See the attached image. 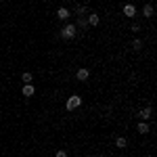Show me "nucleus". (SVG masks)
<instances>
[{"mask_svg":"<svg viewBox=\"0 0 157 157\" xmlns=\"http://www.w3.org/2000/svg\"><path fill=\"white\" fill-rule=\"evenodd\" d=\"M75 34H78V27H75L73 23H67L63 29H61V38H63V40H73Z\"/></svg>","mask_w":157,"mask_h":157,"instance_id":"obj_1","label":"nucleus"},{"mask_svg":"<svg viewBox=\"0 0 157 157\" xmlns=\"http://www.w3.org/2000/svg\"><path fill=\"white\" fill-rule=\"evenodd\" d=\"M67 111H75V109L82 107V97H78V94H71V97L67 98Z\"/></svg>","mask_w":157,"mask_h":157,"instance_id":"obj_2","label":"nucleus"},{"mask_svg":"<svg viewBox=\"0 0 157 157\" xmlns=\"http://www.w3.org/2000/svg\"><path fill=\"white\" fill-rule=\"evenodd\" d=\"M69 17H71V11H69V9H65V6H59V9H57V19H59V21H67Z\"/></svg>","mask_w":157,"mask_h":157,"instance_id":"obj_3","label":"nucleus"},{"mask_svg":"<svg viewBox=\"0 0 157 157\" xmlns=\"http://www.w3.org/2000/svg\"><path fill=\"white\" fill-rule=\"evenodd\" d=\"M21 94H23V97H34V94H36V88H34V84H23V88H21Z\"/></svg>","mask_w":157,"mask_h":157,"instance_id":"obj_4","label":"nucleus"},{"mask_svg":"<svg viewBox=\"0 0 157 157\" xmlns=\"http://www.w3.org/2000/svg\"><path fill=\"white\" fill-rule=\"evenodd\" d=\"M75 78H78V80H80V82H86V80H88V78H90V71H88V69H86V67H80V69H78V71H75Z\"/></svg>","mask_w":157,"mask_h":157,"instance_id":"obj_5","label":"nucleus"},{"mask_svg":"<svg viewBox=\"0 0 157 157\" xmlns=\"http://www.w3.org/2000/svg\"><path fill=\"white\" fill-rule=\"evenodd\" d=\"M151 115H153V109H151V107H145L140 113H138L140 121H149V120H151Z\"/></svg>","mask_w":157,"mask_h":157,"instance_id":"obj_6","label":"nucleus"},{"mask_svg":"<svg viewBox=\"0 0 157 157\" xmlns=\"http://www.w3.org/2000/svg\"><path fill=\"white\" fill-rule=\"evenodd\" d=\"M86 21H88V25H92V27H97V25L101 23V17H98V13H90Z\"/></svg>","mask_w":157,"mask_h":157,"instance_id":"obj_7","label":"nucleus"},{"mask_svg":"<svg viewBox=\"0 0 157 157\" xmlns=\"http://www.w3.org/2000/svg\"><path fill=\"white\" fill-rule=\"evenodd\" d=\"M121 13H124L126 17H130V19H132L134 15H136V6H134V4H126V6L121 9Z\"/></svg>","mask_w":157,"mask_h":157,"instance_id":"obj_8","label":"nucleus"},{"mask_svg":"<svg viewBox=\"0 0 157 157\" xmlns=\"http://www.w3.org/2000/svg\"><path fill=\"white\" fill-rule=\"evenodd\" d=\"M73 25H75V27H80L82 32H86V29L90 27V25H88V21H86V17H78V21H75Z\"/></svg>","mask_w":157,"mask_h":157,"instance_id":"obj_9","label":"nucleus"},{"mask_svg":"<svg viewBox=\"0 0 157 157\" xmlns=\"http://www.w3.org/2000/svg\"><path fill=\"white\" fill-rule=\"evenodd\" d=\"M136 130H138V134H149L151 132V126H149L147 121H138V128H136Z\"/></svg>","mask_w":157,"mask_h":157,"instance_id":"obj_10","label":"nucleus"},{"mask_svg":"<svg viewBox=\"0 0 157 157\" xmlns=\"http://www.w3.org/2000/svg\"><path fill=\"white\" fill-rule=\"evenodd\" d=\"M143 15H145L147 19H151V17L155 15V9H153V4H145V6H143Z\"/></svg>","mask_w":157,"mask_h":157,"instance_id":"obj_11","label":"nucleus"},{"mask_svg":"<svg viewBox=\"0 0 157 157\" xmlns=\"http://www.w3.org/2000/svg\"><path fill=\"white\" fill-rule=\"evenodd\" d=\"M115 147H117V149H126V147H128V140H126L124 136H117V138H115Z\"/></svg>","mask_w":157,"mask_h":157,"instance_id":"obj_12","label":"nucleus"},{"mask_svg":"<svg viewBox=\"0 0 157 157\" xmlns=\"http://www.w3.org/2000/svg\"><path fill=\"white\" fill-rule=\"evenodd\" d=\"M75 15L78 17H86L88 15V9H86L84 4H80V6H75Z\"/></svg>","mask_w":157,"mask_h":157,"instance_id":"obj_13","label":"nucleus"},{"mask_svg":"<svg viewBox=\"0 0 157 157\" xmlns=\"http://www.w3.org/2000/svg\"><path fill=\"white\" fill-rule=\"evenodd\" d=\"M130 46H132L134 50H140V48H143V40H140V38H134V40H132V44H130Z\"/></svg>","mask_w":157,"mask_h":157,"instance_id":"obj_14","label":"nucleus"},{"mask_svg":"<svg viewBox=\"0 0 157 157\" xmlns=\"http://www.w3.org/2000/svg\"><path fill=\"white\" fill-rule=\"evenodd\" d=\"M21 80H23V84H32V80H34V75L29 71H25V73H21Z\"/></svg>","mask_w":157,"mask_h":157,"instance_id":"obj_15","label":"nucleus"},{"mask_svg":"<svg viewBox=\"0 0 157 157\" xmlns=\"http://www.w3.org/2000/svg\"><path fill=\"white\" fill-rule=\"evenodd\" d=\"M130 32H132V34H138V32H140V25H138V23H132V25H130Z\"/></svg>","mask_w":157,"mask_h":157,"instance_id":"obj_16","label":"nucleus"},{"mask_svg":"<svg viewBox=\"0 0 157 157\" xmlns=\"http://www.w3.org/2000/svg\"><path fill=\"white\" fill-rule=\"evenodd\" d=\"M55 157H67V151H65V149H59V151L55 153Z\"/></svg>","mask_w":157,"mask_h":157,"instance_id":"obj_17","label":"nucleus"},{"mask_svg":"<svg viewBox=\"0 0 157 157\" xmlns=\"http://www.w3.org/2000/svg\"><path fill=\"white\" fill-rule=\"evenodd\" d=\"M92 157H98V155H92Z\"/></svg>","mask_w":157,"mask_h":157,"instance_id":"obj_18","label":"nucleus"}]
</instances>
